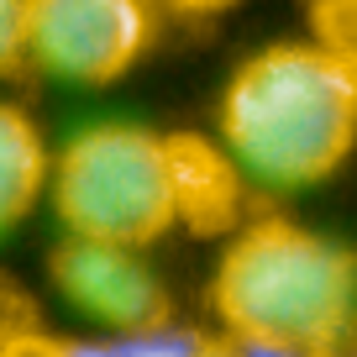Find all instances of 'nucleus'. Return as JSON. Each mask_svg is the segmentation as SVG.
<instances>
[{
	"mask_svg": "<svg viewBox=\"0 0 357 357\" xmlns=\"http://www.w3.org/2000/svg\"><path fill=\"white\" fill-rule=\"evenodd\" d=\"M236 163L200 137L137 121H95L53 153L47 200L68 236L153 247L174 226H215L231 205Z\"/></svg>",
	"mask_w": 357,
	"mask_h": 357,
	"instance_id": "1",
	"label": "nucleus"
},
{
	"mask_svg": "<svg viewBox=\"0 0 357 357\" xmlns=\"http://www.w3.org/2000/svg\"><path fill=\"white\" fill-rule=\"evenodd\" d=\"M221 147L268 190L321 184L357 147V53L342 43H268L221 89Z\"/></svg>",
	"mask_w": 357,
	"mask_h": 357,
	"instance_id": "2",
	"label": "nucleus"
},
{
	"mask_svg": "<svg viewBox=\"0 0 357 357\" xmlns=\"http://www.w3.org/2000/svg\"><path fill=\"white\" fill-rule=\"evenodd\" d=\"M211 300L226 336L331 347L357 331V252L300 221L268 215L231 236Z\"/></svg>",
	"mask_w": 357,
	"mask_h": 357,
	"instance_id": "3",
	"label": "nucleus"
},
{
	"mask_svg": "<svg viewBox=\"0 0 357 357\" xmlns=\"http://www.w3.org/2000/svg\"><path fill=\"white\" fill-rule=\"evenodd\" d=\"M32 63L68 84H116L153 43V0H26Z\"/></svg>",
	"mask_w": 357,
	"mask_h": 357,
	"instance_id": "4",
	"label": "nucleus"
},
{
	"mask_svg": "<svg viewBox=\"0 0 357 357\" xmlns=\"http://www.w3.org/2000/svg\"><path fill=\"white\" fill-rule=\"evenodd\" d=\"M47 279L68 310H79L100 331H142L168 321V289L142 257V247L63 231V242L47 257Z\"/></svg>",
	"mask_w": 357,
	"mask_h": 357,
	"instance_id": "5",
	"label": "nucleus"
},
{
	"mask_svg": "<svg viewBox=\"0 0 357 357\" xmlns=\"http://www.w3.org/2000/svg\"><path fill=\"white\" fill-rule=\"evenodd\" d=\"M53 184V153H47L37 121L22 105L0 100V236L16 231Z\"/></svg>",
	"mask_w": 357,
	"mask_h": 357,
	"instance_id": "6",
	"label": "nucleus"
},
{
	"mask_svg": "<svg viewBox=\"0 0 357 357\" xmlns=\"http://www.w3.org/2000/svg\"><path fill=\"white\" fill-rule=\"evenodd\" d=\"M205 331L190 326H142V331H105V336H68V357H190Z\"/></svg>",
	"mask_w": 357,
	"mask_h": 357,
	"instance_id": "7",
	"label": "nucleus"
},
{
	"mask_svg": "<svg viewBox=\"0 0 357 357\" xmlns=\"http://www.w3.org/2000/svg\"><path fill=\"white\" fill-rule=\"evenodd\" d=\"M32 63V37H26V0H0V79Z\"/></svg>",
	"mask_w": 357,
	"mask_h": 357,
	"instance_id": "8",
	"label": "nucleus"
},
{
	"mask_svg": "<svg viewBox=\"0 0 357 357\" xmlns=\"http://www.w3.org/2000/svg\"><path fill=\"white\" fill-rule=\"evenodd\" d=\"M0 357H68V336H53L43 326H16L0 336Z\"/></svg>",
	"mask_w": 357,
	"mask_h": 357,
	"instance_id": "9",
	"label": "nucleus"
},
{
	"mask_svg": "<svg viewBox=\"0 0 357 357\" xmlns=\"http://www.w3.org/2000/svg\"><path fill=\"white\" fill-rule=\"evenodd\" d=\"M242 357H321V347H300V342H263V336H231Z\"/></svg>",
	"mask_w": 357,
	"mask_h": 357,
	"instance_id": "10",
	"label": "nucleus"
},
{
	"mask_svg": "<svg viewBox=\"0 0 357 357\" xmlns=\"http://www.w3.org/2000/svg\"><path fill=\"white\" fill-rule=\"evenodd\" d=\"M153 6H168V11H178V16H215V11H226V6H236V0H153Z\"/></svg>",
	"mask_w": 357,
	"mask_h": 357,
	"instance_id": "11",
	"label": "nucleus"
},
{
	"mask_svg": "<svg viewBox=\"0 0 357 357\" xmlns=\"http://www.w3.org/2000/svg\"><path fill=\"white\" fill-rule=\"evenodd\" d=\"M190 357H242V352H236V342H231V336H205V342L195 347Z\"/></svg>",
	"mask_w": 357,
	"mask_h": 357,
	"instance_id": "12",
	"label": "nucleus"
},
{
	"mask_svg": "<svg viewBox=\"0 0 357 357\" xmlns=\"http://www.w3.org/2000/svg\"><path fill=\"white\" fill-rule=\"evenodd\" d=\"M321 357H357V331H347V336H336L331 347H321Z\"/></svg>",
	"mask_w": 357,
	"mask_h": 357,
	"instance_id": "13",
	"label": "nucleus"
}]
</instances>
